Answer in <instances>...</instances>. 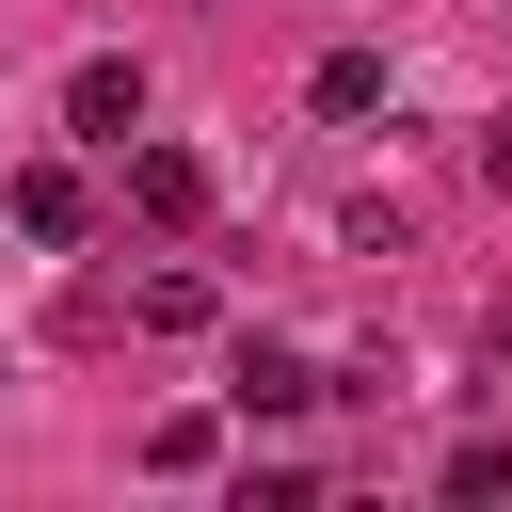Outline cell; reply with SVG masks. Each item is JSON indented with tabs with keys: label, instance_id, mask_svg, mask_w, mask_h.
Here are the masks:
<instances>
[{
	"label": "cell",
	"instance_id": "cell-1",
	"mask_svg": "<svg viewBox=\"0 0 512 512\" xmlns=\"http://www.w3.org/2000/svg\"><path fill=\"white\" fill-rule=\"evenodd\" d=\"M64 128H80V144H128V128H144V64H112V48H96V64L64 80Z\"/></svg>",
	"mask_w": 512,
	"mask_h": 512
},
{
	"label": "cell",
	"instance_id": "cell-2",
	"mask_svg": "<svg viewBox=\"0 0 512 512\" xmlns=\"http://www.w3.org/2000/svg\"><path fill=\"white\" fill-rule=\"evenodd\" d=\"M128 208L144 224H208V160L192 144H128Z\"/></svg>",
	"mask_w": 512,
	"mask_h": 512
},
{
	"label": "cell",
	"instance_id": "cell-3",
	"mask_svg": "<svg viewBox=\"0 0 512 512\" xmlns=\"http://www.w3.org/2000/svg\"><path fill=\"white\" fill-rule=\"evenodd\" d=\"M224 400H240V416H304V400H320V368H304V352H272V336H240Z\"/></svg>",
	"mask_w": 512,
	"mask_h": 512
},
{
	"label": "cell",
	"instance_id": "cell-4",
	"mask_svg": "<svg viewBox=\"0 0 512 512\" xmlns=\"http://www.w3.org/2000/svg\"><path fill=\"white\" fill-rule=\"evenodd\" d=\"M304 112H320V128H368V112H384V48H320Z\"/></svg>",
	"mask_w": 512,
	"mask_h": 512
},
{
	"label": "cell",
	"instance_id": "cell-5",
	"mask_svg": "<svg viewBox=\"0 0 512 512\" xmlns=\"http://www.w3.org/2000/svg\"><path fill=\"white\" fill-rule=\"evenodd\" d=\"M0 208H16V240H48V256H64V240H80V224H96V208H80V176H64V160H32V176H16V192H0Z\"/></svg>",
	"mask_w": 512,
	"mask_h": 512
},
{
	"label": "cell",
	"instance_id": "cell-6",
	"mask_svg": "<svg viewBox=\"0 0 512 512\" xmlns=\"http://www.w3.org/2000/svg\"><path fill=\"white\" fill-rule=\"evenodd\" d=\"M128 320H144V336H208V272H144Z\"/></svg>",
	"mask_w": 512,
	"mask_h": 512
},
{
	"label": "cell",
	"instance_id": "cell-7",
	"mask_svg": "<svg viewBox=\"0 0 512 512\" xmlns=\"http://www.w3.org/2000/svg\"><path fill=\"white\" fill-rule=\"evenodd\" d=\"M448 496H512V448H464V464H448Z\"/></svg>",
	"mask_w": 512,
	"mask_h": 512
},
{
	"label": "cell",
	"instance_id": "cell-8",
	"mask_svg": "<svg viewBox=\"0 0 512 512\" xmlns=\"http://www.w3.org/2000/svg\"><path fill=\"white\" fill-rule=\"evenodd\" d=\"M480 176H496V192H512V112H496V128H480Z\"/></svg>",
	"mask_w": 512,
	"mask_h": 512
}]
</instances>
